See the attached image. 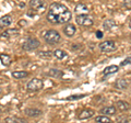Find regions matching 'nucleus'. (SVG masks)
<instances>
[{
  "instance_id": "1",
  "label": "nucleus",
  "mask_w": 131,
  "mask_h": 123,
  "mask_svg": "<svg viewBox=\"0 0 131 123\" xmlns=\"http://www.w3.org/2000/svg\"><path fill=\"white\" fill-rule=\"evenodd\" d=\"M71 17H72L71 11L62 3L54 2L51 3L48 9L47 19L51 23H58V24L67 23L68 21H70Z\"/></svg>"
},
{
  "instance_id": "12",
  "label": "nucleus",
  "mask_w": 131,
  "mask_h": 123,
  "mask_svg": "<svg viewBox=\"0 0 131 123\" xmlns=\"http://www.w3.org/2000/svg\"><path fill=\"white\" fill-rule=\"evenodd\" d=\"M102 114H105V116H115L116 114V107L109 106V107H104L103 109H101L100 111Z\"/></svg>"
},
{
  "instance_id": "6",
  "label": "nucleus",
  "mask_w": 131,
  "mask_h": 123,
  "mask_svg": "<svg viewBox=\"0 0 131 123\" xmlns=\"http://www.w3.org/2000/svg\"><path fill=\"white\" fill-rule=\"evenodd\" d=\"M100 50L104 53H109V52H114L117 48V45L114 41H105V42H102L98 45Z\"/></svg>"
},
{
  "instance_id": "9",
  "label": "nucleus",
  "mask_w": 131,
  "mask_h": 123,
  "mask_svg": "<svg viewBox=\"0 0 131 123\" xmlns=\"http://www.w3.org/2000/svg\"><path fill=\"white\" fill-rule=\"evenodd\" d=\"M19 34V30L18 29H8V30H6L3 33L0 34V39H10L12 38V36L14 35H18Z\"/></svg>"
},
{
  "instance_id": "11",
  "label": "nucleus",
  "mask_w": 131,
  "mask_h": 123,
  "mask_svg": "<svg viewBox=\"0 0 131 123\" xmlns=\"http://www.w3.org/2000/svg\"><path fill=\"white\" fill-rule=\"evenodd\" d=\"M24 113L26 114L27 117H31V118H35V117H38L42 114V111L38 109H35V108H26L24 110Z\"/></svg>"
},
{
  "instance_id": "20",
  "label": "nucleus",
  "mask_w": 131,
  "mask_h": 123,
  "mask_svg": "<svg viewBox=\"0 0 131 123\" xmlns=\"http://www.w3.org/2000/svg\"><path fill=\"white\" fill-rule=\"evenodd\" d=\"M27 76H28L27 72H13L12 73V77L15 79H23V78H26Z\"/></svg>"
},
{
  "instance_id": "24",
  "label": "nucleus",
  "mask_w": 131,
  "mask_h": 123,
  "mask_svg": "<svg viewBox=\"0 0 131 123\" xmlns=\"http://www.w3.org/2000/svg\"><path fill=\"white\" fill-rule=\"evenodd\" d=\"M52 55H54V53L51 52H47V51H43V52H39L38 53V56L39 57H43V58H49V57H51Z\"/></svg>"
},
{
  "instance_id": "23",
  "label": "nucleus",
  "mask_w": 131,
  "mask_h": 123,
  "mask_svg": "<svg viewBox=\"0 0 131 123\" xmlns=\"http://www.w3.org/2000/svg\"><path fill=\"white\" fill-rule=\"evenodd\" d=\"M5 122H7V123H23L25 121H24L23 119H20L16 117H8L5 119Z\"/></svg>"
},
{
  "instance_id": "16",
  "label": "nucleus",
  "mask_w": 131,
  "mask_h": 123,
  "mask_svg": "<svg viewBox=\"0 0 131 123\" xmlns=\"http://www.w3.org/2000/svg\"><path fill=\"white\" fill-rule=\"evenodd\" d=\"M118 71H119V67L117 66V65H110V66L108 67H106L104 71H103V74L104 75H112V74H115V73H117Z\"/></svg>"
},
{
  "instance_id": "26",
  "label": "nucleus",
  "mask_w": 131,
  "mask_h": 123,
  "mask_svg": "<svg viewBox=\"0 0 131 123\" xmlns=\"http://www.w3.org/2000/svg\"><path fill=\"white\" fill-rule=\"evenodd\" d=\"M86 95H72L70 97L67 98V100H79V99H82V98H84Z\"/></svg>"
},
{
  "instance_id": "10",
  "label": "nucleus",
  "mask_w": 131,
  "mask_h": 123,
  "mask_svg": "<svg viewBox=\"0 0 131 123\" xmlns=\"http://www.w3.org/2000/svg\"><path fill=\"white\" fill-rule=\"evenodd\" d=\"M75 32H77V29H75L74 24H67V25H64V28H63V33L67 35L68 38H72V36L75 34Z\"/></svg>"
},
{
  "instance_id": "15",
  "label": "nucleus",
  "mask_w": 131,
  "mask_h": 123,
  "mask_svg": "<svg viewBox=\"0 0 131 123\" xmlns=\"http://www.w3.org/2000/svg\"><path fill=\"white\" fill-rule=\"evenodd\" d=\"M116 108L119 110V111L124 112V111H127V110L130 109V104L126 101H117L116 102Z\"/></svg>"
},
{
  "instance_id": "5",
  "label": "nucleus",
  "mask_w": 131,
  "mask_h": 123,
  "mask_svg": "<svg viewBox=\"0 0 131 123\" xmlns=\"http://www.w3.org/2000/svg\"><path fill=\"white\" fill-rule=\"evenodd\" d=\"M43 80L39 79V78H33L31 79L30 81L27 83L26 85V89L28 90V91L31 92H35V91H38V90H40L43 88Z\"/></svg>"
},
{
  "instance_id": "2",
  "label": "nucleus",
  "mask_w": 131,
  "mask_h": 123,
  "mask_svg": "<svg viewBox=\"0 0 131 123\" xmlns=\"http://www.w3.org/2000/svg\"><path fill=\"white\" fill-rule=\"evenodd\" d=\"M43 38L45 40V42L50 44V45H54L60 42L61 40V36L59 34L58 31L56 30H46L43 32Z\"/></svg>"
},
{
  "instance_id": "29",
  "label": "nucleus",
  "mask_w": 131,
  "mask_h": 123,
  "mask_svg": "<svg viewBox=\"0 0 131 123\" xmlns=\"http://www.w3.org/2000/svg\"><path fill=\"white\" fill-rule=\"evenodd\" d=\"M117 121L118 122H128L129 120H128V119H126V118H118Z\"/></svg>"
},
{
  "instance_id": "18",
  "label": "nucleus",
  "mask_w": 131,
  "mask_h": 123,
  "mask_svg": "<svg viewBox=\"0 0 131 123\" xmlns=\"http://www.w3.org/2000/svg\"><path fill=\"white\" fill-rule=\"evenodd\" d=\"M62 75H63V73L60 69H56V68H51L48 72V76L55 77V78H60V77H62Z\"/></svg>"
},
{
  "instance_id": "4",
  "label": "nucleus",
  "mask_w": 131,
  "mask_h": 123,
  "mask_svg": "<svg viewBox=\"0 0 131 123\" xmlns=\"http://www.w3.org/2000/svg\"><path fill=\"white\" fill-rule=\"evenodd\" d=\"M39 41L35 38H27L25 41H24V43L22 44V47L23 50L25 51H34V50H37L39 47Z\"/></svg>"
},
{
  "instance_id": "3",
  "label": "nucleus",
  "mask_w": 131,
  "mask_h": 123,
  "mask_svg": "<svg viewBox=\"0 0 131 123\" xmlns=\"http://www.w3.org/2000/svg\"><path fill=\"white\" fill-rule=\"evenodd\" d=\"M75 21L81 27H91V25H93V23H94L93 18L88 13L78 14L77 18H75Z\"/></svg>"
},
{
  "instance_id": "22",
  "label": "nucleus",
  "mask_w": 131,
  "mask_h": 123,
  "mask_svg": "<svg viewBox=\"0 0 131 123\" xmlns=\"http://www.w3.org/2000/svg\"><path fill=\"white\" fill-rule=\"evenodd\" d=\"M0 60H1V63L5 65V66H9L11 64V57L7 54H1L0 55Z\"/></svg>"
},
{
  "instance_id": "17",
  "label": "nucleus",
  "mask_w": 131,
  "mask_h": 123,
  "mask_svg": "<svg viewBox=\"0 0 131 123\" xmlns=\"http://www.w3.org/2000/svg\"><path fill=\"white\" fill-rule=\"evenodd\" d=\"M52 53H54V56L56 57V58H57V59H60V60L63 59V58H67V57H68L67 53H66L64 51H62V50H58V48H57V50H55Z\"/></svg>"
},
{
  "instance_id": "30",
  "label": "nucleus",
  "mask_w": 131,
  "mask_h": 123,
  "mask_svg": "<svg viewBox=\"0 0 131 123\" xmlns=\"http://www.w3.org/2000/svg\"><path fill=\"white\" fill-rule=\"evenodd\" d=\"M129 27L131 28V20H130V22H129Z\"/></svg>"
},
{
  "instance_id": "7",
  "label": "nucleus",
  "mask_w": 131,
  "mask_h": 123,
  "mask_svg": "<svg viewBox=\"0 0 131 123\" xmlns=\"http://www.w3.org/2000/svg\"><path fill=\"white\" fill-rule=\"evenodd\" d=\"M30 7L32 8V10H34L36 12H43L46 9V3L43 0H31Z\"/></svg>"
},
{
  "instance_id": "13",
  "label": "nucleus",
  "mask_w": 131,
  "mask_h": 123,
  "mask_svg": "<svg viewBox=\"0 0 131 123\" xmlns=\"http://www.w3.org/2000/svg\"><path fill=\"white\" fill-rule=\"evenodd\" d=\"M94 116V111L92 109H84L80 114H79V119L80 120H85V119H90Z\"/></svg>"
},
{
  "instance_id": "28",
  "label": "nucleus",
  "mask_w": 131,
  "mask_h": 123,
  "mask_svg": "<svg viewBox=\"0 0 131 123\" xmlns=\"http://www.w3.org/2000/svg\"><path fill=\"white\" fill-rule=\"evenodd\" d=\"M96 38H97V39H102V38H103V32L97 31V32H96Z\"/></svg>"
},
{
  "instance_id": "8",
  "label": "nucleus",
  "mask_w": 131,
  "mask_h": 123,
  "mask_svg": "<svg viewBox=\"0 0 131 123\" xmlns=\"http://www.w3.org/2000/svg\"><path fill=\"white\" fill-rule=\"evenodd\" d=\"M12 21H13V19H12V17H11V15H9V14L5 15V17H1V18H0V30L6 29L9 25H11Z\"/></svg>"
},
{
  "instance_id": "14",
  "label": "nucleus",
  "mask_w": 131,
  "mask_h": 123,
  "mask_svg": "<svg viewBox=\"0 0 131 123\" xmlns=\"http://www.w3.org/2000/svg\"><path fill=\"white\" fill-rule=\"evenodd\" d=\"M128 86H129V83H128V80L125 79V78H120V79H118L116 81V84H115V87H116L117 89H126V88H128Z\"/></svg>"
},
{
  "instance_id": "19",
  "label": "nucleus",
  "mask_w": 131,
  "mask_h": 123,
  "mask_svg": "<svg viewBox=\"0 0 131 123\" xmlns=\"http://www.w3.org/2000/svg\"><path fill=\"white\" fill-rule=\"evenodd\" d=\"M115 21L114 20H112V19H107V20H105L104 21V23H103V28H104V30H106V31H109L110 29H113L114 27H115Z\"/></svg>"
},
{
  "instance_id": "21",
  "label": "nucleus",
  "mask_w": 131,
  "mask_h": 123,
  "mask_svg": "<svg viewBox=\"0 0 131 123\" xmlns=\"http://www.w3.org/2000/svg\"><path fill=\"white\" fill-rule=\"evenodd\" d=\"M95 122L97 123H109L112 122V120L109 119L108 116H105V114H103V116H98L95 118Z\"/></svg>"
},
{
  "instance_id": "25",
  "label": "nucleus",
  "mask_w": 131,
  "mask_h": 123,
  "mask_svg": "<svg viewBox=\"0 0 131 123\" xmlns=\"http://www.w3.org/2000/svg\"><path fill=\"white\" fill-rule=\"evenodd\" d=\"M80 11H82L83 13H86V12H88V8L85 7L84 5H78L77 8H75V12H80Z\"/></svg>"
},
{
  "instance_id": "31",
  "label": "nucleus",
  "mask_w": 131,
  "mask_h": 123,
  "mask_svg": "<svg viewBox=\"0 0 131 123\" xmlns=\"http://www.w3.org/2000/svg\"><path fill=\"white\" fill-rule=\"evenodd\" d=\"M0 113H1V108H0Z\"/></svg>"
},
{
  "instance_id": "27",
  "label": "nucleus",
  "mask_w": 131,
  "mask_h": 123,
  "mask_svg": "<svg viewBox=\"0 0 131 123\" xmlns=\"http://www.w3.org/2000/svg\"><path fill=\"white\" fill-rule=\"evenodd\" d=\"M129 64H131V56L127 57V58H126L125 60H122L121 63H120L121 66H126V65H129Z\"/></svg>"
}]
</instances>
